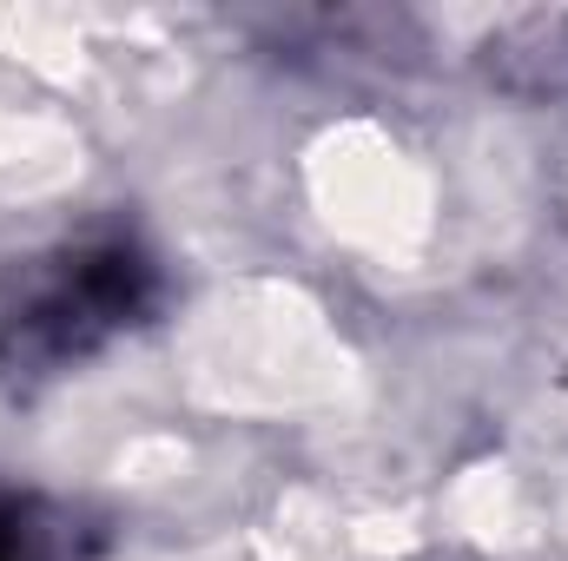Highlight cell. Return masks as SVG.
<instances>
[{
    "label": "cell",
    "instance_id": "1",
    "mask_svg": "<svg viewBox=\"0 0 568 561\" xmlns=\"http://www.w3.org/2000/svg\"><path fill=\"white\" fill-rule=\"evenodd\" d=\"M145 290H152V278L126 245L73 252L53 278H40L0 317V357L13 370H53L80 350H93L100 337H113L120 324H133Z\"/></svg>",
    "mask_w": 568,
    "mask_h": 561
},
{
    "label": "cell",
    "instance_id": "2",
    "mask_svg": "<svg viewBox=\"0 0 568 561\" xmlns=\"http://www.w3.org/2000/svg\"><path fill=\"white\" fill-rule=\"evenodd\" d=\"M489 73L523 100L568 93V13H529L489 40Z\"/></svg>",
    "mask_w": 568,
    "mask_h": 561
}]
</instances>
